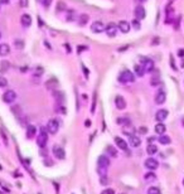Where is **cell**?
Segmentation results:
<instances>
[{"label": "cell", "instance_id": "obj_15", "mask_svg": "<svg viewBox=\"0 0 184 194\" xmlns=\"http://www.w3.org/2000/svg\"><path fill=\"white\" fill-rule=\"evenodd\" d=\"M166 101V93L164 91H159V92H156V95H155V102L158 103V105H163Z\"/></svg>", "mask_w": 184, "mask_h": 194}, {"label": "cell", "instance_id": "obj_41", "mask_svg": "<svg viewBox=\"0 0 184 194\" xmlns=\"http://www.w3.org/2000/svg\"><path fill=\"white\" fill-rule=\"evenodd\" d=\"M101 194H115V190L111 189V188H107V189H105V190H102Z\"/></svg>", "mask_w": 184, "mask_h": 194}, {"label": "cell", "instance_id": "obj_9", "mask_svg": "<svg viewBox=\"0 0 184 194\" xmlns=\"http://www.w3.org/2000/svg\"><path fill=\"white\" fill-rule=\"evenodd\" d=\"M53 155H54V156H56L57 159H64L66 151H64V149H63L62 146L54 145V146H53Z\"/></svg>", "mask_w": 184, "mask_h": 194}, {"label": "cell", "instance_id": "obj_10", "mask_svg": "<svg viewBox=\"0 0 184 194\" xmlns=\"http://www.w3.org/2000/svg\"><path fill=\"white\" fill-rule=\"evenodd\" d=\"M134 14H135V18H136L137 20H141V19L145 18L146 11H145V9H144L143 5H137V6L135 8V10H134Z\"/></svg>", "mask_w": 184, "mask_h": 194}, {"label": "cell", "instance_id": "obj_52", "mask_svg": "<svg viewBox=\"0 0 184 194\" xmlns=\"http://www.w3.org/2000/svg\"><path fill=\"white\" fill-rule=\"evenodd\" d=\"M180 122H182V126H183V127H184V116L182 117V120H180Z\"/></svg>", "mask_w": 184, "mask_h": 194}, {"label": "cell", "instance_id": "obj_54", "mask_svg": "<svg viewBox=\"0 0 184 194\" xmlns=\"http://www.w3.org/2000/svg\"><path fill=\"white\" fill-rule=\"evenodd\" d=\"M139 1H145V0H139Z\"/></svg>", "mask_w": 184, "mask_h": 194}, {"label": "cell", "instance_id": "obj_47", "mask_svg": "<svg viewBox=\"0 0 184 194\" xmlns=\"http://www.w3.org/2000/svg\"><path fill=\"white\" fill-rule=\"evenodd\" d=\"M178 56L179 57H184V49H179L178 50Z\"/></svg>", "mask_w": 184, "mask_h": 194}, {"label": "cell", "instance_id": "obj_43", "mask_svg": "<svg viewBox=\"0 0 184 194\" xmlns=\"http://www.w3.org/2000/svg\"><path fill=\"white\" fill-rule=\"evenodd\" d=\"M20 6H22V8H27L28 5H29V1H28V0H20Z\"/></svg>", "mask_w": 184, "mask_h": 194}, {"label": "cell", "instance_id": "obj_44", "mask_svg": "<svg viewBox=\"0 0 184 194\" xmlns=\"http://www.w3.org/2000/svg\"><path fill=\"white\" fill-rule=\"evenodd\" d=\"M64 10L66 9V5H64V3H58V6H57V11H59V10Z\"/></svg>", "mask_w": 184, "mask_h": 194}, {"label": "cell", "instance_id": "obj_8", "mask_svg": "<svg viewBox=\"0 0 184 194\" xmlns=\"http://www.w3.org/2000/svg\"><path fill=\"white\" fill-rule=\"evenodd\" d=\"M140 61L143 62V66L145 68V72H153L154 71V62L151 59H148V58L140 57Z\"/></svg>", "mask_w": 184, "mask_h": 194}, {"label": "cell", "instance_id": "obj_40", "mask_svg": "<svg viewBox=\"0 0 184 194\" xmlns=\"http://www.w3.org/2000/svg\"><path fill=\"white\" fill-rule=\"evenodd\" d=\"M0 66H1V67H0V69H1L3 72H4V71H6L8 68H9V62H6V61H5V62H3Z\"/></svg>", "mask_w": 184, "mask_h": 194}, {"label": "cell", "instance_id": "obj_37", "mask_svg": "<svg viewBox=\"0 0 184 194\" xmlns=\"http://www.w3.org/2000/svg\"><path fill=\"white\" fill-rule=\"evenodd\" d=\"M40 1V4L43 5L44 8H48V6H51L52 5V1L53 0H39Z\"/></svg>", "mask_w": 184, "mask_h": 194}, {"label": "cell", "instance_id": "obj_42", "mask_svg": "<svg viewBox=\"0 0 184 194\" xmlns=\"http://www.w3.org/2000/svg\"><path fill=\"white\" fill-rule=\"evenodd\" d=\"M15 47L18 48V49H23L24 43H23V42H20V40H16V42H15Z\"/></svg>", "mask_w": 184, "mask_h": 194}, {"label": "cell", "instance_id": "obj_49", "mask_svg": "<svg viewBox=\"0 0 184 194\" xmlns=\"http://www.w3.org/2000/svg\"><path fill=\"white\" fill-rule=\"evenodd\" d=\"M85 125H86V127H90V125H91V122H90V120H87V121L85 122Z\"/></svg>", "mask_w": 184, "mask_h": 194}, {"label": "cell", "instance_id": "obj_14", "mask_svg": "<svg viewBox=\"0 0 184 194\" xmlns=\"http://www.w3.org/2000/svg\"><path fill=\"white\" fill-rule=\"evenodd\" d=\"M168 115H169V112L166 111L165 108H161V110H159V111L155 113V119H156L159 122H163L164 120H166Z\"/></svg>", "mask_w": 184, "mask_h": 194}, {"label": "cell", "instance_id": "obj_16", "mask_svg": "<svg viewBox=\"0 0 184 194\" xmlns=\"http://www.w3.org/2000/svg\"><path fill=\"white\" fill-rule=\"evenodd\" d=\"M20 23H22L23 27H30L32 25V16L29 14H22V16H20Z\"/></svg>", "mask_w": 184, "mask_h": 194}, {"label": "cell", "instance_id": "obj_6", "mask_svg": "<svg viewBox=\"0 0 184 194\" xmlns=\"http://www.w3.org/2000/svg\"><path fill=\"white\" fill-rule=\"evenodd\" d=\"M117 30H119V28H117V25H116L115 23H108L105 27V32H106V34L108 37H115L116 33H117Z\"/></svg>", "mask_w": 184, "mask_h": 194}, {"label": "cell", "instance_id": "obj_18", "mask_svg": "<svg viewBox=\"0 0 184 194\" xmlns=\"http://www.w3.org/2000/svg\"><path fill=\"white\" fill-rule=\"evenodd\" d=\"M45 86H47L48 90H56V88L59 86V83H58L56 77H52V78H49L48 81L45 82Z\"/></svg>", "mask_w": 184, "mask_h": 194}, {"label": "cell", "instance_id": "obj_2", "mask_svg": "<svg viewBox=\"0 0 184 194\" xmlns=\"http://www.w3.org/2000/svg\"><path fill=\"white\" fill-rule=\"evenodd\" d=\"M58 130H59V122H58L56 119L49 120L48 124H47V131H48V134L54 135V134L58 132Z\"/></svg>", "mask_w": 184, "mask_h": 194}, {"label": "cell", "instance_id": "obj_50", "mask_svg": "<svg viewBox=\"0 0 184 194\" xmlns=\"http://www.w3.org/2000/svg\"><path fill=\"white\" fill-rule=\"evenodd\" d=\"M0 3H1V4H8V3H9V0H0Z\"/></svg>", "mask_w": 184, "mask_h": 194}, {"label": "cell", "instance_id": "obj_3", "mask_svg": "<svg viewBox=\"0 0 184 194\" xmlns=\"http://www.w3.org/2000/svg\"><path fill=\"white\" fill-rule=\"evenodd\" d=\"M47 141H48V134L45 132V130H40L39 135L37 136V144H38V146H40V147H45Z\"/></svg>", "mask_w": 184, "mask_h": 194}, {"label": "cell", "instance_id": "obj_27", "mask_svg": "<svg viewBox=\"0 0 184 194\" xmlns=\"http://www.w3.org/2000/svg\"><path fill=\"white\" fill-rule=\"evenodd\" d=\"M155 131H156V134H159V135H163V134H165V131H166V127H165V125L163 124V122H159L158 125H155Z\"/></svg>", "mask_w": 184, "mask_h": 194}, {"label": "cell", "instance_id": "obj_12", "mask_svg": "<svg viewBox=\"0 0 184 194\" xmlns=\"http://www.w3.org/2000/svg\"><path fill=\"white\" fill-rule=\"evenodd\" d=\"M91 30L93 33H102L103 30H105V24H103L102 22H93L91 25Z\"/></svg>", "mask_w": 184, "mask_h": 194}, {"label": "cell", "instance_id": "obj_56", "mask_svg": "<svg viewBox=\"0 0 184 194\" xmlns=\"http://www.w3.org/2000/svg\"><path fill=\"white\" fill-rule=\"evenodd\" d=\"M183 183H184V182H183Z\"/></svg>", "mask_w": 184, "mask_h": 194}, {"label": "cell", "instance_id": "obj_25", "mask_svg": "<svg viewBox=\"0 0 184 194\" xmlns=\"http://www.w3.org/2000/svg\"><path fill=\"white\" fill-rule=\"evenodd\" d=\"M150 85L153 87H158L161 85V79H160V76L159 74H155V76H151V78H150Z\"/></svg>", "mask_w": 184, "mask_h": 194}, {"label": "cell", "instance_id": "obj_22", "mask_svg": "<svg viewBox=\"0 0 184 194\" xmlns=\"http://www.w3.org/2000/svg\"><path fill=\"white\" fill-rule=\"evenodd\" d=\"M53 97H54V100H56V105H63V93H62V92L54 91Z\"/></svg>", "mask_w": 184, "mask_h": 194}, {"label": "cell", "instance_id": "obj_38", "mask_svg": "<svg viewBox=\"0 0 184 194\" xmlns=\"http://www.w3.org/2000/svg\"><path fill=\"white\" fill-rule=\"evenodd\" d=\"M131 25H132V28L136 29V30H139V29H140V22L137 19H134L131 22Z\"/></svg>", "mask_w": 184, "mask_h": 194}, {"label": "cell", "instance_id": "obj_55", "mask_svg": "<svg viewBox=\"0 0 184 194\" xmlns=\"http://www.w3.org/2000/svg\"><path fill=\"white\" fill-rule=\"evenodd\" d=\"M0 8H1V3H0Z\"/></svg>", "mask_w": 184, "mask_h": 194}, {"label": "cell", "instance_id": "obj_36", "mask_svg": "<svg viewBox=\"0 0 184 194\" xmlns=\"http://www.w3.org/2000/svg\"><path fill=\"white\" fill-rule=\"evenodd\" d=\"M8 86V79L4 76H0V88H4Z\"/></svg>", "mask_w": 184, "mask_h": 194}, {"label": "cell", "instance_id": "obj_5", "mask_svg": "<svg viewBox=\"0 0 184 194\" xmlns=\"http://www.w3.org/2000/svg\"><path fill=\"white\" fill-rule=\"evenodd\" d=\"M97 164H98L100 169L106 170V169H108V166H110V159H108V156H106V155H101V156H98V159H97Z\"/></svg>", "mask_w": 184, "mask_h": 194}, {"label": "cell", "instance_id": "obj_35", "mask_svg": "<svg viewBox=\"0 0 184 194\" xmlns=\"http://www.w3.org/2000/svg\"><path fill=\"white\" fill-rule=\"evenodd\" d=\"M0 135H1V139H3V141H4V145L8 146V145H9V141H8V136H6V134L4 132V130H0Z\"/></svg>", "mask_w": 184, "mask_h": 194}, {"label": "cell", "instance_id": "obj_30", "mask_svg": "<svg viewBox=\"0 0 184 194\" xmlns=\"http://www.w3.org/2000/svg\"><path fill=\"white\" fill-rule=\"evenodd\" d=\"M146 153H148L149 155H154L158 153V146L154 145V144H149V146L146 147Z\"/></svg>", "mask_w": 184, "mask_h": 194}, {"label": "cell", "instance_id": "obj_48", "mask_svg": "<svg viewBox=\"0 0 184 194\" xmlns=\"http://www.w3.org/2000/svg\"><path fill=\"white\" fill-rule=\"evenodd\" d=\"M170 64H171V68H173V69H177V68H175V64H174V59H173V58H170Z\"/></svg>", "mask_w": 184, "mask_h": 194}, {"label": "cell", "instance_id": "obj_4", "mask_svg": "<svg viewBox=\"0 0 184 194\" xmlns=\"http://www.w3.org/2000/svg\"><path fill=\"white\" fill-rule=\"evenodd\" d=\"M15 100H16V93H15V91L8 90L6 92H4V95H3V101H4L5 103H13Z\"/></svg>", "mask_w": 184, "mask_h": 194}, {"label": "cell", "instance_id": "obj_32", "mask_svg": "<svg viewBox=\"0 0 184 194\" xmlns=\"http://www.w3.org/2000/svg\"><path fill=\"white\" fill-rule=\"evenodd\" d=\"M117 122H119L120 125L125 126V125H129V124H131V120L129 119L127 116H125V117H120V119H117Z\"/></svg>", "mask_w": 184, "mask_h": 194}, {"label": "cell", "instance_id": "obj_26", "mask_svg": "<svg viewBox=\"0 0 184 194\" xmlns=\"http://www.w3.org/2000/svg\"><path fill=\"white\" fill-rule=\"evenodd\" d=\"M35 134H37L35 126L28 125V127H27V137H28V139H32V137H34V136H35Z\"/></svg>", "mask_w": 184, "mask_h": 194}, {"label": "cell", "instance_id": "obj_28", "mask_svg": "<svg viewBox=\"0 0 184 194\" xmlns=\"http://www.w3.org/2000/svg\"><path fill=\"white\" fill-rule=\"evenodd\" d=\"M106 153L110 155V156H112V158H117V150H116L114 146H111V145H107Z\"/></svg>", "mask_w": 184, "mask_h": 194}, {"label": "cell", "instance_id": "obj_34", "mask_svg": "<svg viewBox=\"0 0 184 194\" xmlns=\"http://www.w3.org/2000/svg\"><path fill=\"white\" fill-rule=\"evenodd\" d=\"M148 194H161V192L158 187H150L148 189Z\"/></svg>", "mask_w": 184, "mask_h": 194}, {"label": "cell", "instance_id": "obj_53", "mask_svg": "<svg viewBox=\"0 0 184 194\" xmlns=\"http://www.w3.org/2000/svg\"><path fill=\"white\" fill-rule=\"evenodd\" d=\"M1 37H3V34H1V32H0V39H1Z\"/></svg>", "mask_w": 184, "mask_h": 194}, {"label": "cell", "instance_id": "obj_20", "mask_svg": "<svg viewBox=\"0 0 184 194\" xmlns=\"http://www.w3.org/2000/svg\"><path fill=\"white\" fill-rule=\"evenodd\" d=\"M129 144H130L131 147H139L141 144V140H140L139 136L132 135V136H130V139H129Z\"/></svg>", "mask_w": 184, "mask_h": 194}, {"label": "cell", "instance_id": "obj_45", "mask_svg": "<svg viewBox=\"0 0 184 194\" xmlns=\"http://www.w3.org/2000/svg\"><path fill=\"white\" fill-rule=\"evenodd\" d=\"M139 132L140 134H146V132H148V129H146L145 126H141V127L139 129Z\"/></svg>", "mask_w": 184, "mask_h": 194}, {"label": "cell", "instance_id": "obj_46", "mask_svg": "<svg viewBox=\"0 0 184 194\" xmlns=\"http://www.w3.org/2000/svg\"><path fill=\"white\" fill-rule=\"evenodd\" d=\"M82 69L85 71V76H86V78H87V77H88V74H90V73H88V71H87V68H86V67L83 66V64H82Z\"/></svg>", "mask_w": 184, "mask_h": 194}, {"label": "cell", "instance_id": "obj_21", "mask_svg": "<svg viewBox=\"0 0 184 194\" xmlns=\"http://www.w3.org/2000/svg\"><path fill=\"white\" fill-rule=\"evenodd\" d=\"M9 52H10L9 44H6V43H1V44H0V56L5 57V56L9 54Z\"/></svg>", "mask_w": 184, "mask_h": 194}, {"label": "cell", "instance_id": "obj_1", "mask_svg": "<svg viewBox=\"0 0 184 194\" xmlns=\"http://www.w3.org/2000/svg\"><path fill=\"white\" fill-rule=\"evenodd\" d=\"M119 81L122 82V83H130V82L135 81V76L132 74L131 71L125 69V71H122V72L119 74Z\"/></svg>", "mask_w": 184, "mask_h": 194}, {"label": "cell", "instance_id": "obj_33", "mask_svg": "<svg viewBox=\"0 0 184 194\" xmlns=\"http://www.w3.org/2000/svg\"><path fill=\"white\" fill-rule=\"evenodd\" d=\"M155 178H156V175H155V173H153V170L145 174V180H146V182H150V180H155Z\"/></svg>", "mask_w": 184, "mask_h": 194}, {"label": "cell", "instance_id": "obj_24", "mask_svg": "<svg viewBox=\"0 0 184 194\" xmlns=\"http://www.w3.org/2000/svg\"><path fill=\"white\" fill-rule=\"evenodd\" d=\"M88 20H90V16L88 15H87V14H81V15H78L77 23H78V25L83 27V25H86L87 23H88Z\"/></svg>", "mask_w": 184, "mask_h": 194}, {"label": "cell", "instance_id": "obj_7", "mask_svg": "<svg viewBox=\"0 0 184 194\" xmlns=\"http://www.w3.org/2000/svg\"><path fill=\"white\" fill-rule=\"evenodd\" d=\"M145 168H148L149 170H156L159 168V163L156 159L154 158H149L145 160Z\"/></svg>", "mask_w": 184, "mask_h": 194}, {"label": "cell", "instance_id": "obj_29", "mask_svg": "<svg viewBox=\"0 0 184 194\" xmlns=\"http://www.w3.org/2000/svg\"><path fill=\"white\" fill-rule=\"evenodd\" d=\"M159 142H160V144H163V145H168V144H170V142H171V139L168 136V135L163 134L161 136L159 137Z\"/></svg>", "mask_w": 184, "mask_h": 194}, {"label": "cell", "instance_id": "obj_23", "mask_svg": "<svg viewBox=\"0 0 184 194\" xmlns=\"http://www.w3.org/2000/svg\"><path fill=\"white\" fill-rule=\"evenodd\" d=\"M134 71H135V76H137V77H143V76L146 73L143 64H136L135 67H134Z\"/></svg>", "mask_w": 184, "mask_h": 194}, {"label": "cell", "instance_id": "obj_17", "mask_svg": "<svg viewBox=\"0 0 184 194\" xmlns=\"http://www.w3.org/2000/svg\"><path fill=\"white\" fill-rule=\"evenodd\" d=\"M115 144H116V146H117L119 149H121V150H124V151L127 150V142L125 141L124 139L116 136V137H115Z\"/></svg>", "mask_w": 184, "mask_h": 194}, {"label": "cell", "instance_id": "obj_19", "mask_svg": "<svg viewBox=\"0 0 184 194\" xmlns=\"http://www.w3.org/2000/svg\"><path fill=\"white\" fill-rule=\"evenodd\" d=\"M122 132L126 135V136H132L134 134H135V127L132 126V124H129V125H125L122 126Z\"/></svg>", "mask_w": 184, "mask_h": 194}, {"label": "cell", "instance_id": "obj_39", "mask_svg": "<svg viewBox=\"0 0 184 194\" xmlns=\"http://www.w3.org/2000/svg\"><path fill=\"white\" fill-rule=\"evenodd\" d=\"M67 14H68V16H67V20H68V22H71V20H74V11L73 10H69Z\"/></svg>", "mask_w": 184, "mask_h": 194}, {"label": "cell", "instance_id": "obj_31", "mask_svg": "<svg viewBox=\"0 0 184 194\" xmlns=\"http://www.w3.org/2000/svg\"><path fill=\"white\" fill-rule=\"evenodd\" d=\"M44 72V69H43V67H35L34 71H33V77H35V78H39L42 74H43Z\"/></svg>", "mask_w": 184, "mask_h": 194}, {"label": "cell", "instance_id": "obj_11", "mask_svg": "<svg viewBox=\"0 0 184 194\" xmlns=\"http://www.w3.org/2000/svg\"><path fill=\"white\" fill-rule=\"evenodd\" d=\"M117 28H119V30H120L121 33L126 34V33L130 32V29H131V24H130V23H127L126 20H121V22L117 24Z\"/></svg>", "mask_w": 184, "mask_h": 194}, {"label": "cell", "instance_id": "obj_51", "mask_svg": "<svg viewBox=\"0 0 184 194\" xmlns=\"http://www.w3.org/2000/svg\"><path fill=\"white\" fill-rule=\"evenodd\" d=\"M54 187H56V190H57V193H58V190H59V188H58V184L54 183Z\"/></svg>", "mask_w": 184, "mask_h": 194}, {"label": "cell", "instance_id": "obj_13", "mask_svg": "<svg viewBox=\"0 0 184 194\" xmlns=\"http://www.w3.org/2000/svg\"><path fill=\"white\" fill-rule=\"evenodd\" d=\"M115 106H116V108H119V110H124L125 107H126V101H125V98L122 96L117 95L115 97Z\"/></svg>", "mask_w": 184, "mask_h": 194}]
</instances>
